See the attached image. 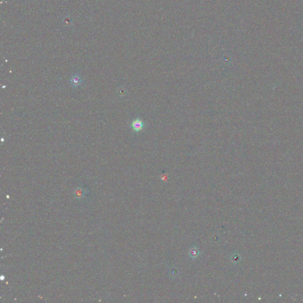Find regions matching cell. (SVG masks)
I'll return each mask as SVG.
<instances>
[{"mask_svg":"<svg viewBox=\"0 0 303 303\" xmlns=\"http://www.w3.org/2000/svg\"><path fill=\"white\" fill-rule=\"evenodd\" d=\"M199 250L196 247H192L189 250V255L192 258H195L199 255Z\"/></svg>","mask_w":303,"mask_h":303,"instance_id":"obj_3","label":"cell"},{"mask_svg":"<svg viewBox=\"0 0 303 303\" xmlns=\"http://www.w3.org/2000/svg\"><path fill=\"white\" fill-rule=\"evenodd\" d=\"M143 121L140 119H136L132 122V127L135 132H139L144 128Z\"/></svg>","mask_w":303,"mask_h":303,"instance_id":"obj_1","label":"cell"},{"mask_svg":"<svg viewBox=\"0 0 303 303\" xmlns=\"http://www.w3.org/2000/svg\"><path fill=\"white\" fill-rule=\"evenodd\" d=\"M71 83L72 84V85L75 87H78L79 85H80L82 83V79L81 78L80 76H78V75H75L73 76H72L71 78Z\"/></svg>","mask_w":303,"mask_h":303,"instance_id":"obj_2","label":"cell"}]
</instances>
